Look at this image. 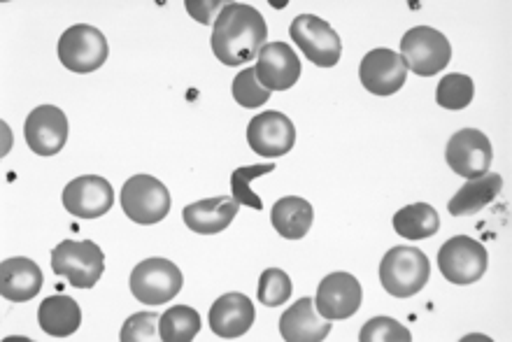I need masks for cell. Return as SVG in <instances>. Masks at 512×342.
<instances>
[{
  "label": "cell",
  "instance_id": "cell-1",
  "mask_svg": "<svg viewBox=\"0 0 512 342\" xmlns=\"http://www.w3.org/2000/svg\"><path fill=\"white\" fill-rule=\"evenodd\" d=\"M266 38V19L256 7L245 3H226L212 24V52L224 66L254 61Z\"/></svg>",
  "mask_w": 512,
  "mask_h": 342
},
{
  "label": "cell",
  "instance_id": "cell-2",
  "mask_svg": "<svg viewBox=\"0 0 512 342\" xmlns=\"http://www.w3.org/2000/svg\"><path fill=\"white\" fill-rule=\"evenodd\" d=\"M431 263L417 247H391L380 263V282L387 294L410 298L426 287Z\"/></svg>",
  "mask_w": 512,
  "mask_h": 342
},
{
  "label": "cell",
  "instance_id": "cell-3",
  "mask_svg": "<svg viewBox=\"0 0 512 342\" xmlns=\"http://www.w3.org/2000/svg\"><path fill=\"white\" fill-rule=\"evenodd\" d=\"M52 270L77 289H91L103 277L105 254L91 240H63L52 252Z\"/></svg>",
  "mask_w": 512,
  "mask_h": 342
},
{
  "label": "cell",
  "instance_id": "cell-4",
  "mask_svg": "<svg viewBox=\"0 0 512 342\" xmlns=\"http://www.w3.org/2000/svg\"><path fill=\"white\" fill-rule=\"evenodd\" d=\"M122 210L140 226L159 224L170 212V191L152 175H133L122 187Z\"/></svg>",
  "mask_w": 512,
  "mask_h": 342
},
{
  "label": "cell",
  "instance_id": "cell-5",
  "mask_svg": "<svg viewBox=\"0 0 512 342\" xmlns=\"http://www.w3.org/2000/svg\"><path fill=\"white\" fill-rule=\"evenodd\" d=\"M401 59L419 77H433L452 59L450 40L431 26H415L403 35Z\"/></svg>",
  "mask_w": 512,
  "mask_h": 342
},
{
  "label": "cell",
  "instance_id": "cell-6",
  "mask_svg": "<svg viewBox=\"0 0 512 342\" xmlns=\"http://www.w3.org/2000/svg\"><path fill=\"white\" fill-rule=\"evenodd\" d=\"M182 284V270L159 256L140 261L131 273V294L147 305L170 303L182 291Z\"/></svg>",
  "mask_w": 512,
  "mask_h": 342
},
{
  "label": "cell",
  "instance_id": "cell-7",
  "mask_svg": "<svg viewBox=\"0 0 512 342\" xmlns=\"http://www.w3.org/2000/svg\"><path fill=\"white\" fill-rule=\"evenodd\" d=\"M487 263V249L468 235H454L438 252L440 273L447 282L459 284V287L478 282L487 273Z\"/></svg>",
  "mask_w": 512,
  "mask_h": 342
},
{
  "label": "cell",
  "instance_id": "cell-8",
  "mask_svg": "<svg viewBox=\"0 0 512 342\" xmlns=\"http://www.w3.org/2000/svg\"><path fill=\"white\" fill-rule=\"evenodd\" d=\"M105 35L89 24L70 26L59 40V61L73 73H94L108 61Z\"/></svg>",
  "mask_w": 512,
  "mask_h": 342
},
{
  "label": "cell",
  "instance_id": "cell-9",
  "mask_svg": "<svg viewBox=\"0 0 512 342\" xmlns=\"http://www.w3.org/2000/svg\"><path fill=\"white\" fill-rule=\"evenodd\" d=\"M291 40L303 49V54L319 68H333L343 54V42L331 24L315 14H298L289 26Z\"/></svg>",
  "mask_w": 512,
  "mask_h": 342
},
{
  "label": "cell",
  "instance_id": "cell-10",
  "mask_svg": "<svg viewBox=\"0 0 512 342\" xmlns=\"http://www.w3.org/2000/svg\"><path fill=\"white\" fill-rule=\"evenodd\" d=\"M445 159L454 173L466 180H475V177L489 173L494 149L487 135L478 128H461L447 142Z\"/></svg>",
  "mask_w": 512,
  "mask_h": 342
},
{
  "label": "cell",
  "instance_id": "cell-11",
  "mask_svg": "<svg viewBox=\"0 0 512 342\" xmlns=\"http://www.w3.org/2000/svg\"><path fill=\"white\" fill-rule=\"evenodd\" d=\"M361 301H364V289L357 277L350 273H331L319 282L315 308L329 322H340L357 315Z\"/></svg>",
  "mask_w": 512,
  "mask_h": 342
},
{
  "label": "cell",
  "instance_id": "cell-12",
  "mask_svg": "<svg viewBox=\"0 0 512 342\" xmlns=\"http://www.w3.org/2000/svg\"><path fill=\"white\" fill-rule=\"evenodd\" d=\"M247 142L252 152L266 159L289 154L296 145V126L287 114L282 112H261L247 126Z\"/></svg>",
  "mask_w": 512,
  "mask_h": 342
},
{
  "label": "cell",
  "instance_id": "cell-13",
  "mask_svg": "<svg viewBox=\"0 0 512 342\" xmlns=\"http://www.w3.org/2000/svg\"><path fill=\"white\" fill-rule=\"evenodd\" d=\"M115 205L112 184L101 175H82L63 189V208L77 219H98Z\"/></svg>",
  "mask_w": 512,
  "mask_h": 342
},
{
  "label": "cell",
  "instance_id": "cell-14",
  "mask_svg": "<svg viewBox=\"0 0 512 342\" xmlns=\"http://www.w3.org/2000/svg\"><path fill=\"white\" fill-rule=\"evenodd\" d=\"M359 80L373 96H394L408 80V66L391 49H373L359 66Z\"/></svg>",
  "mask_w": 512,
  "mask_h": 342
},
{
  "label": "cell",
  "instance_id": "cell-15",
  "mask_svg": "<svg viewBox=\"0 0 512 342\" xmlns=\"http://www.w3.org/2000/svg\"><path fill=\"white\" fill-rule=\"evenodd\" d=\"M24 135L33 154H59L68 142V117L56 105H40L26 117Z\"/></svg>",
  "mask_w": 512,
  "mask_h": 342
},
{
  "label": "cell",
  "instance_id": "cell-16",
  "mask_svg": "<svg viewBox=\"0 0 512 342\" xmlns=\"http://www.w3.org/2000/svg\"><path fill=\"white\" fill-rule=\"evenodd\" d=\"M256 75L268 91H287L301 77V59L287 42H266L256 56Z\"/></svg>",
  "mask_w": 512,
  "mask_h": 342
},
{
  "label": "cell",
  "instance_id": "cell-17",
  "mask_svg": "<svg viewBox=\"0 0 512 342\" xmlns=\"http://www.w3.org/2000/svg\"><path fill=\"white\" fill-rule=\"evenodd\" d=\"M254 319V303L245 294H238V291L219 296L210 308V329L215 336L224 340L245 336L252 329Z\"/></svg>",
  "mask_w": 512,
  "mask_h": 342
},
{
  "label": "cell",
  "instance_id": "cell-18",
  "mask_svg": "<svg viewBox=\"0 0 512 342\" xmlns=\"http://www.w3.org/2000/svg\"><path fill=\"white\" fill-rule=\"evenodd\" d=\"M42 270L33 259L26 256H12L0 263V294L12 303H26L33 301L40 294Z\"/></svg>",
  "mask_w": 512,
  "mask_h": 342
},
{
  "label": "cell",
  "instance_id": "cell-19",
  "mask_svg": "<svg viewBox=\"0 0 512 342\" xmlns=\"http://www.w3.org/2000/svg\"><path fill=\"white\" fill-rule=\"evenodd\" d=\"M238 208L240 203L233 196H217L187 205L182 217L184 224H187V228H191L194 233L215 235L231 226V222L238 215Z\"/></svg>",
  "mask_w": 512,
  "mask_h": 342
},
{
  "label": "cell",
  "instance_id": "cell-20",
  "mask_svg": "<svg viewBox=\"0 0 512 342\" xmlns=\"http://www.w3.org/2000/svg\"><path fill=\"white\" fill-rule=\"evenodd\" d=\"M280 333L289 342H319L331 333V322L319 315L312 298H301L280 317Z\"/></svg>",
  "mask_w": 512,
  "mask_h": 342
},
{
  "label": "cell",
  "instance_id": "cell-21",
  "mask_svg": "<svg viewBox=\"0 0 512 342\" xmlns=\"http://www.w3.org/2000/svg\"><path fill=\"white\" fill-rule=\"evenodd\" d=\"M40 329L52 338H70L80 329L82 310L70 296H49L38 310Z\"/></svg>",
  "mask_w": 512,
  "mask_h": 342
},
{
  "label": "cell",
  "instance_id": "cell-22",
  "mask_svg": "<svg viewBox=\"0 0 512 342\" xmlns=\"http://www.w3.org/2000/svg\"><path fill=\"white\" fill-rule=\"evenodd\" d=\"M503 177L499 173H485L475 180H468L447 205L452 217H468L487 208L501 194Z\"/></svg>",
  "mask_w": 512,
  "mask_h": 342
},
{
  "label": "cell",
  "instance_id": "cell-23",
  "mask_svg": "<svg viewBox=\"0 0 512 342\" xmlns=\"http://www.w3.org/2000/svg\"><path fill=\"white\" fill-rule=\"evenodd\" d=\"M270 222H273L275 231L287 240H301L308 235L315 222V210L312 205L301 196H284L273 205L270 212Z\"/></svg>",
  "mask_w": 512,
  "mask_h": 342
},
{
  "label": "cell",
  "instance_id": "cell-24",
  "mask_svg": "<svg viewBox=\"0 0 512 342\" xmlns=\"http://www.w3.org/2000/svg\"><path fill=\"white\" fill-rule=\"evenodd\" d=\"M394 228L405 240H424L438 233L440 219L429 203H415L396 212Z\"/></svg>",
  "mask_w": 512,
  "mask_h": 342
},
{
  "label": "cell",
  "instance_id": "cell-25",
  "mask_svg": "<svg viewBox=\"0 0 512 342\" xmlns=\"http://www.w3.org/2000/svg\"><path fill=\"white\" fill-rule=\"evenodd\" d=\"M201 333V315L189 305H173L159 319V336L166 342H191Z\"/></svg>",
  "mask_w": 512,
  "mask_h": 342
},
{
  "label": "cell",
  "instance_id": "cell-26",
  "mask_svg": "<svg viewBox=\"0 0 512 342\" xmlns=\"http://www.w3.org/2000/svg\"><path fill=\"white\" fill-rule=\"evenodd\" d=\"M475 84L468 75L452 73L440 80L436 89V101L445 110H464L473 103Z\"/></svg>",
  "mask_w": 512,
  "mask_h": 342
},
{
  "label": "cell",
  "instance_id": "cell-27",
  "mask_svg": "<svg viewBox=\"0 0 512 342\" xmlns=\"http://www.w3.org/2000/svg\"><path fill=\"white\" fill-rule=\"evenodd\" d=\"M268 173H275V163H261V166H245V168H236L231 173V191L233 198L240 205H247L252 210H263V201L252 191V182L256 177H263Z\"/></svg>",
  "mask_w": 512,
  "mask_h": 342
},
{
  "label": "cell",
  "instance_id": "cell-28",
  "mask_svg": "<svg viewBox=\"0 0 512 342\" xmlns=\"http://www.w3.org/2000/svg\"><path fill=\"white\" fill-rule=\"evenodd\" d=\"M233 98H236L238 105H243L247 110L261 108L270 101V94L263 84L259 82V75H256V68H245L243 73H238L236 80H233Z\"/></svg>",
  "mask_w": 512,
  "mask_h": 342
},
{
  "label": "cell",
  "instance_id": "cell-29",
  "mask_svg": "<svg viewBox=\"0 0 512 342\" xmlns=\"http://www.w3.org/2000/svg\"><path fill=\"white\" fill-rule=\"evenodd\" d=\"M291 298V280L280 268L263 270L259 277V303L266 308H277Z\"/></svg>",
  "mask_w": 512,
  "mask_h": 342
},
{
  "label": "cell",
  "instance_id": "cell-30",
  "mask_svg": "<svg viewBox=\"0 0 512 342\" xmlns=\"http://www.w3.org/2000/svg\"><path fill=\"white\" fill-rule=\"evenodd\" d=\"M410 338V331L391 317H375L359 333L361 342H408Z\"/></svg>",
  "mask_w": 512,
  "mask_h": 342
},
{
  "label": "cell",
  "instance_id": "cell-31",
  "mask_svg": "<svg viewBox=\"0 0 512 342\" xmlns=\"http://www.w3.org/2000/svg\"><path fill=\"white\" fill-rule=\"evenodd\" d=\"M159 315L156 312H138V315H131L122 326V333H119V340L124 342H142V340H156V333H159Z\"/></svg>",
  "mask_w": 512,
  "mask_h": 342
},
{
  "label": "cell",
  "instance_id": "cell-32",
  "mask_svg": "<svg viewBox=\"0 0 512 342\" xmlns=\"http://www.w3.org/2000/svg\"><path fill=\"white\" fill-rule=\"evenodd\" d=\"M187 12L194 17L196 21H201V24H215L212 21V14L219 12V0H210V3H196V0H187Z\"/></svg>",
  "mask_w": 512,
  "mask_h": 342
}]
</instances>
